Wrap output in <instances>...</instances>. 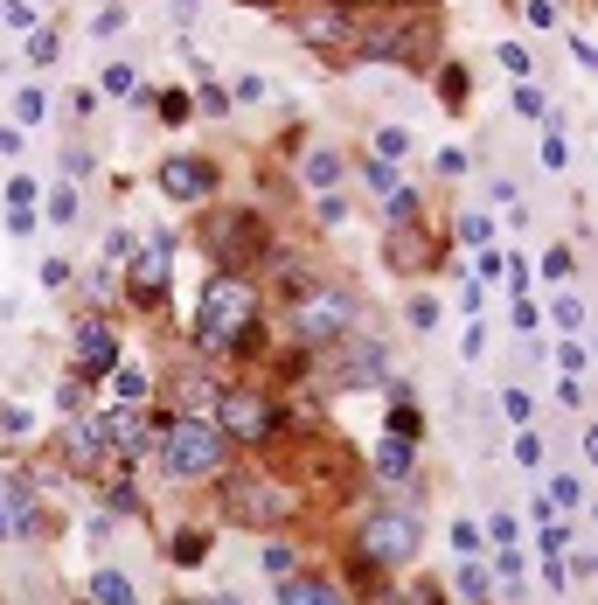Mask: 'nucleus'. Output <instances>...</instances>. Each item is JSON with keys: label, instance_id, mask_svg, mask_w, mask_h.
<instances>
[{"label": "nucleus", "instance_id": "f257e3e1", "mask_svg": "<svg viewBox=\"0 0 598 605\" xmlns=\"http://www.w3.org/2000/svg\"><path fill=\"white\" fill-rule=\"evenodd\" d=\"M258 327V293L244 272H216L202 286V306H195V341L202 348H237L244 334Z\"/></svg>", "mask_w": 598, "mask_h": 605}, {"label": "nucleus", "instance_id": "f03ea898", "mask_svg": "<svg viewBox=\"0 0 598 605\" xmlns=\"http://www.w3.org/2000/svg\"><path fill=\"white\" fill-rule=\"evenodd\" d=\"M355 327V293L341 279H306L293 293V334L306 348H327V341H348Z\"/></svg>", "mask_w": 598, "mask_h": 605}, {"label": "nucleus", "instance_id": "7ed1b4c3", "mask_svg": "<svg viewBox=\"0 0 598 605\" xmlns=\"http://www.w3.org/2000/svg\"><path fill=\"white\" fill-rule=\"evenodd\" d=\"M160 439H167L160 459H167L174 480H202V473H216L230 459V439H223L216 418H174V425H160Z\"/></svg>", "mask_w": 598, "mask_h": 605}, {"label": "nucleus", "instance_id": "20e7f679", "mask_svg": "<svg viewBox=\"0 0 598 605\" xmlns=\"http://www.w3.org/2000/svg\"><path fill=\"white\" fill-rule=\"evenodd\" d=\"M299 508L293 487H279V480H258V473H244V480H230L223 487V515L237 522V529H286Z\"/></svg>", "mask_w": 598, "mask_h": 605}, {"label": "nucleus", "instance_id": "39448f33", "mask_svg": "<svg viewBox=\"0 0 598 605\" xmlns=\"http://www.w3.org/2000/svg\"><path fill=\"white\" fill-rule=\"evenodd\" d=\"M418 543H425V522L411 515V508H376L362 529H355V557L362 564H404V557H418Z\"/></svg>", "mask_w": 598, "mask_h": 605}, {"label": "nucleus", "instance_id": "423d86ee", "mask_svg": "<svg viewBox=\"0 0 598 605\" xmlns=\"http://www.w3.org/2000/svg\"><path fill=\"white\" fill-rule=\"evenodd\" d=\"M293 35L306 49H320L327 63H348V56H355V21H348V7H334V0H306L293 14Z\"/></svg>", "mask_w": 598, "mask_h": 605}, {"label": "nucleus", "instance_id": "0eeeda50", "mask_svg": "<svg viewBox=\"0 0 598 605\" xmlns=\"http://www.w3.org/2000/svg\"><path fill=\"white\" fill-rule=\"evenodd\" d=\"M202 244H209V258H216V272H244L258 251H265V223L258 216H209L202 223Z\"/></svg>", "mask_w": 598, "mask_h": 605}, {"label": "nucleus", "instance_id": "6e6552de", "mask_svg": "<svg viewBox=\"0 0 598 605\" xmlns=\"http://www.w3.org/2000/svg\"><path fill=\"white\" fill-rule=\"evenodd\" d=\"M216 425H223V439H237V446H265V439L279 432V411H272L258 390H223Z\"/></svg>", "mask_w": 598, "mask_h": 605}, {"label": "nucleus", "instance_id": "1a4fd4ad", "mask_svg": "<svg viewBox=\"0 0 598 605\" xmlns=\"http://www.w3.org/2000/svg\"><path fill=\"white\" fill-rule=\"evenodd\" d=\"M160 188H167L174 202H202V195H216V167L195 160V153H188V160L174 153V160H160Z\"/></svg>", "mask_w": 598, "mask_h": 605}, {"label": "nucleus", "instance_id": "9d476101", "mask_svg": "<svg viewBox=\"0 0 598 605\" xmlns=\"http://www.w3.org/2000/svg\"><path fill=\"white\" fill-rule=\"evenodd\" d=\"M167 272H174V244H167V237L140 244V258H133V293H140V300H160V293H167Z\"/></svg>", "mask_w": 598, "mask_h": 605}, {"label": "nucleus", "instance_id": "9b49d317", "mask_svg": "<svg viewBox=\"0 0 598 605\" xmlns=\"http://www.w3.org/2000/svg\"><path fill=\"white\" fill-rule=\"evenodd\" d=\"M112 362H119V334H112L105 320H84V327H77V369H84V376H105Z\"/></svg>", "mask_w": 598, "mask_h": 605}, {"label": "nucleus", "instance_id": "f8f14e48", "mask_svg": "<svg viewBox=\"0 0 598 605\" xmlns=\"http://www.w3.org/2000/svg\"><path fill=\"white\" fill-rule=\"evenodd\" d=\"M56 459H63L70 473H91V466L105 459V432H98V425H77V418H70V425H63V446H56Z\"/></svg>", "mask_w": 598, "mask_h": 605}, {"label": "nucleus", "instance_id": "ddd939ff", "mask_svg": "<svg viewBox=\"0 0 598 605\" xmlns=\"http://www.w3.org/2000/svg\"><path fill=\"white\" fill-rule=\"evenodd\" d=\"M383 251H390V265H397V272H425V265H432V237H425L418 223H397Z\"/></svg>", "mask_w": 598, "mask_h": 605}, {"label": "nucleus", "instance_id": "4468645a", "mask_svg": "<svg viewBox=\"0 0 598 605\" xmlns=\"http://www.w3.org/2000/svg\"><path fill=\"white\" fill-rule=\"evenodd\" d=\"M98 432H105V453H147V418H133V411H126V404H119V418H105V425H98Z\"/></svg>", "mask_w": 598, "mask_h": 605}, {"label": "nucleus", "instance_id": "2eb2a0df", "mask_svg": "<svg viewBox=\"0 0 598 605\" xmlns=\"http://www.w3.org/2000/svg\"><path fill=\"white\" fill-rule=\"evenodd\" d=\"M411 466H418V446H411V439H383V446H376V473H383V480H411Z\"/></svg>", "mask_w": 598, "mask_h": 605}, {"label": "nucleus", "instance_id": "dca6fc26", "mask_svg": "<svg viewBox=\"0 0 598 605\" xmlns=\"http://www.w3.org/2000/svg\"><path fill=\"white\" fill-rule=\"evenodd\" d=\"M279 605H334V585H320V578H279Z\"/></svg>", "mask_w": 598, "mask_h": 605}, {"label": "nucleus", "instance_id": "f3484780", "mask_svg": "<svg viewBox=\"0 0 598 605\" xmlns=\"http://www.w3.org/2000/svg\"><path fill=\"white\" fill-rule=\"evenodd\" d=\"M341 174H348V167H341V153H334V147H313V153H306V181H313L320 195H327Z\"/></svg>", "mask_w": 598, "mask_h": 605}, {"label": "nucleus", "instance_id": "a211bd4d", "mask_svg": "<svg viewBox=\"0 0 598 605\" xmlns=\"http://www.w3.org/2000/svg\"><path fill=\"white\" fill-rule=\"evenodd\" d=\"M105 390H112L119 404H140V397H147V376L126 369V362H112V369H105Z\"/></svg>", "mask_w": 598, "mask_h": 605}, {"label": "nucleus", "instance_id": "6ab92c4d", "mask_svg": "<svg viewBox=\"0 0 598 605\" xmlns=\"http://www.w3.org/2000/svg\"><path fill=\"white\" fill-rule=\"evenodd\" d=\"M91 605H133L126 571H98V578H91Z\"/></svg>", "mask_w": 598, "mask_h": 605}, {"label": "nucleus", "instance_id": "aec40b11", "mask_svg": "<svg viewBox=\"0 0 598 605\" xmlns=\"http://www.w3.org/2000/svg\"><path fill=\"white\" fill-rule=\"evenodd\" d=\"M418 432H425V418L411 411V397H404V404H390V439H411V446H418Z\"/></svg>", "mask_w": 598, "mask_h": 605}, {"label": "nucleus", "instance_id": "412c9836", "mask_svg": "<svg viewBox=\"0 0 598 605\" xmlns=\"http://www.w3.org/2000/svg\"><path fill=\"white\" fill-rule=\"evenodd\" d=\"M160 119H167V126L195 119V98H188V91H160Z\"/></svg>", "mask_w": 598, "mask_h": 605}, {"label": "nucleus", "instance_id": "4be33fe9", "mask_svg": "<svg viewBox=\"0 0 598 605\" xmlns=\"http://www.w3.org/2000/svg\"><path fill=\"white\" fill-rule=\"evenodd\" d=\"M578 501H585V480L557 473V480H550V508H578Z\"/></svg>", "mask_w": 598, "mask_h": 605}, {"label": "nucleus", "instance_id": "5701e85b", "mask_svg": "<svg viewBox=\"0 0 598 605\" xmlns=\"http://www.w3.org/2000/svg\"><path fill=\"white\" fill-rule=\"evenodd\" d=\"M202 550H209L202 529H181V536H174V564H202Z\"/></svg>", "mask_w": 598, "mask_h": 605}, {"label": "nucleus", "instance_id": "b1692460", "mask_svg": "<svg viewBox=\"0 0 598 605\" xmlns=\"http://www.w3.org/2000/svg\"><path fill=\"white\" fill-rule=\"evenodd\" d=\"M439 91H446V105H466V91H473V77L452 63V70H439Z\"/></svg>", "mask_w": 598, "mask_h": 605}, {"label": "nucleus", "instance_id": "393cba45", "mask_svg": "<svg viewBox=\"0 0 598 605\" xmlns=\"http://www.w3.org/2000/svg\"><path fill=\"white\" fill-rule=\"evenodd\" d=\"M397 153H411V133L404 126H383L376 133V160H397Z\"/></svg>", "mask_w": 598, "mask_h": 605}, {"label": "nucleus", "instance_id": "a878e982", "mask_svg": "<svg viewBox=\"0 0 598 605\" xmlns=\"http://www.w3.org/2000/svg\"><path fill=\"white\" fill-rule=\"evenodd\" d=\"M7 230H14V237H35V230H42V216H35L28 202H7Z\"/></svg>", "mask_w": 598, "mask_h": 605}, {"label": "nucleus", "instance_id": "bb28decb", "mask_svg": "<svg viewBox=\"0 0 598 605\" xmlns=\"http://www.w3.org/2000/svg\"><path fill=\"white\" fill-rule=\"evenodd\" d=\"M265 571H272V578H293V571H299V557L286 550V543H265Z\"/></svg>", "mask_w": 598, "mask_h": 605}, {"label": "nucleus", "instance_id": "cd10ccee", "mask_svg": "<svg viewBox=\"0 0 598 605\" xmlns=\"http://www.w3.org/2000/svg\"><path fill=\"white\" fill-rule=\"evenodd\" d=\"M56 49H63V42H56V28H35V42H28V63H56Z\"/></svg>", "mask_w": 598, "mask_h": 605}, {"label": "nucleus", "instance_id": "c85d7f7f", "mask_svg": "<svg viewBox=\"0 0 598 605\" xmlns=\"http://www.w3.org/2000/svg\"><path fill=\"white\" fill-rule=\"evenodd\" d=\"M195 112H209V119H223V112H230V91H223V84H202V98H195Z\"/></svg>", "mask_w": 598, "mask_h": 605}, {"label": "nucleus", "instance_id": "c756f323", "mask_svg": "<svg viewBox=\"0 0 598 605\" xmlns=\"http://www.w3.org/2000/svg\"><path fill=\"white\" fill-rule=\"evenodd\" d=\"M550 313H557L564 327H585V300H578V293H557V306H550Z\"/></svg>", "mask_w": 598, "mask_h": 605}, {"label": "nucleus", "instance_id": "7c9ffc66", "mask_svg": "<svg viewBox=\"0 0 598 605\" xmlns=\"http://www.w3.org/2000/svg\"><path fill=\"white\" fill-rule=\"evenodd\" d=\"M501 70L522 84V77H529V49H522V42H508V49H501Z\"/></svg>", "mask_w": 598, "mask_h": 605}, {"label": "nucleus", "instance_id": "2f4dec72", "mask_svg": "<svg viewBox=\"0 0 598 605\" xmlns=\"http://www.w3.org/2000/svg\"><path fill=\"white\" fill-rule=\"evenodd\" d=\"M42 112H49V105H42V91H21V98H14V119H21V126H35Z\"/></svg>", "mask_w": 598, "mask_h": 605}, {"label": "nucleus", "instance_id": "473e14b6", "mask_svg": "<svg viewBox=\"0 0 598 605\" xmlns=\"http://www.w3.org/2000/svg\"><path fill=\"white\" fill-rule=\"evenodd\" d=\"M49 223H77V195H70V188L49 195Z\"/></svg>", "mask_w": 598, "mask_h": 605}, {"label": "nucleus", "instance_id": "72a5a7b5", "mask_svg": "<svg viewBox=\"0 0 598 605\" xmlns=\"http://www.w3.org/2000/svg\"><path fill=\"white\" fill-rule=\"evenodd\" d=\"M320 223H327V230H341V223H348V202H341V195H334V188H327V195H320Z\"/></svg>", "mask_w": 598, "mask_h": 605}, {"label": "nucleus", "instance_id": "f704fd0d", "mask_svg": "<svg viewBox=\"0 0 598 605\" xmlns=\"http://www.w3.org/2000/svg\"><path fill=\"white\" fill-rule=\"evenodd\" d=\"M459 237H466V244H487V237H494V216H459Z\"/></svg>", "mask_w": 598, "mask_h": 605}, {"label": "nucleus", "instance_id": "c9c22d12", "mask_svg": "<svg viewBox=\"0 0 598 605\" xmlns=\"http://www.w3.org/2000/svg\"><path fill=\"white\" fill-rule=\"evenodd\" d=\"M126 258H133V237H126V230H119V237H112V244H105V279H112V272H119V265H126Z\"/></svg>", "mask_w": 598, "mask_h": 605}, {"label": "nucleus", "instance_id": "e433bc0d", "mask_svg": "<svg viewBox=\"0 0 598 605\" xmlns=\"http://www.w3.org/2000/svg\"><path fill=\"white\" fill-rule=\"evenodd\" d=\"M105 508H112V515H140V508H147V501H140V494H133V487H112V494H105Z\"/></svg>", "mask_w": 598, "mask_h": 605}, {"label": "nucleus", "instance_id": "4c0bfd02", "mask_svg": "<svg viewBox=\"0 0 598 605\" xmlns=\"http://www.w3.org/2000/svg\"><path fill=\"white\" fill-rule=\"evenodd\" d=\"M543 160H550V167H564V160H571V147H564V126H550V133H543Z\"/></svg>", "mask_w": 598, "mask_h": 605}, {"label": "nucleus", "instance_id": "58836bf2", "mask_svg": "<svg viewBox=\"0 0 598 605\" xmlns=\"http://www.w3.org/2000/svg\"><path fill=\"white\" fill-rule=\"evenodd\" d=\"M133 84H140V77H133V63H112V70H105V91H119V98H126Z\"/></svg>", "mask_w": 598, "mask_h": 605}, {"label": "nucleus", "instance_id": "ea45409f", "mask_svg": "<svg viewBox=\"0 0 598 605\" xmlns=\"http://www.w3.org/2000/svg\"><path fill=\"white\" fill-rule=\"evenodd\" d=\"M369 188L390 195V188H397V167H390V160H369Z\"/></svg>", "mask_w": 598, "mask_h": 605}, {"label": "nucleus", "instance_id": "a19ab883", "mask_svg": "<svg viewBox=\"0 0 598 605\" xmlns=\"http://www.w3.org/2000/svg\"><path fill=\"white\" fill-rule=\"evenodd\" d=\"M452 550H459V557H480V529L459 522V529H452Z\"/></svg>", "mask_w": 598, "mask_h": 605}, {"label": "nucleus", "instance_id": "79ce46f5", "mask_svg": "<svg viewBox=\"0 0 598 605\" xmlns=\"http://www.w3.org/2000/svg\"><path fill=\"white\" fill-rule=\"evenodd\" d=\"M411 327H439V300L418 293V300H411Z\"/></svg>", "mask_w": 598, "mask_h": 605}, {"label": "nucleus", "instance_id": "37998d69", "mask_svg": "<svg viewBox=\"0 0 598 605\" xmlns=\"http://www.w3.org/2000/svg\"><path fill=\"white\" fill-rule=\"evenodd\" d=\"M0 14H7V28H35V7H28V0H7Z\"/></svg>", "mask_w": 598, "mask_h": 605}, {"label": "nucleus", "instance_id": "c03bdc74", "mask_svg": "<svg viewBox=\"0 0 598 605\" xmlns=\"http://www.w3.org/2000/svg\"><path fill=\"white\" fill-rule=\"evenodd\" d=\"M543 279H571V251H564V244L543 258Z\"/></svg>", "mask_w": 598, "mask_h": 605}, {"label": "nucleus", "instance_id": "a18cd8bd", "mask_svg": "<svg viewBox=\"0 0 598 605\" xmlns=\"http://www.w3.org/2000/svg\"><path fill=\"white\" fill-rule=\"evenodd\" d=\"M557 362H564V376H585V348H578V341H564Z\"/></svg>", "mask_w": 598, "mask_h": 605}, {"label": "nucleus", "instance_id": "49530a36", "mask_svg": "<svg viewBox=\"0 0 598 605\" xmlns=\"http://www.w3.org/2000/svg\"><path fill=\"white\" fill-rule=\"evenodd\" d=\"M77 404H84V376H77V383H63V390H56V411H63V418H70V411H77Z\"/></svg>", "mask_w": 598, "mask_h": 605}, {"label": "nucleus", "instance_id": "de8ad7c7", "mask_svg": "<svg viewBox=\"0 0 598 605\" xmlns=\"http://www.w3.org/2000/svg\"><path fill=\"white\" fill-rule=\"evenodd\" d=\"M515 459H522V466H536V459H543V439H536V432H522V439H515Z\"/></svg>", "mask_w": 598, "mask_h": 605}, {"label": "nucleus", "instance_id": "09e8293b", "mask_svg": "<svg viewBox=\"0 0 598 605\" xmlns=\"http://www.w3.org/2000/svg\"><path fill=\"white\" fill-rule=\"evenodd\" d=\"M411 605H446V592H439L432 578H418V585H411Z\"/></svg>", "mask_w": 598, "mask_h": 605}, {"label": "nucleus", "instance_id": "8fccbe9b", "mask_svg": "<svg viewBox=\"0 0 598 605\" xmlns=\"http://www.w3.org/2000/svg\"><path fill=\"white\" fill-rule=\"evenodd\" d=\"M515 112H522V119H543V98H536V91L522 84V91H515Z\"/></svg>", "mask_w": 598, "mask_h": 605}, {"label": "nucleus", "instance_id": "3c124183", "mask_svg": "<svg viewBox=\"0 0 598 605\" xmlns=\"http://www.w3.org/2000/svg\"><path fill=\"white\" fill-rule=\"evenodd\" d=\"M487 536H494V543H515L522 529H515V515H494V522H487Z\"/></svg>", "mask_w": 598, "mask_h": 605}, {"label": "nucleus", "instance_id": "603ef678", "mask_svg": "<svg viewBox=\"0 0 598 605\" xmlns=\"http://www.w3.org/2000/svg\"><path fill=\"white\" fill-rule=\"evenodd\" d=\"M439 174H452V181H459V174H466V153L446 147V153H439Z\"/></svg>", "mask_w": 598, "mask_h": 605}, {"label": "nucleus", "instance_id": "864d4df0", "mask_svg": "<svg viewBox=\"0 0 598 605\" xmlns=\"http://www.w3.org/2000/svg\"><path fill=\"white\" fill-rule=\"evenodd\" d=\"M376 7H418V0H376Z\"/></svg>", "mask_w": 598, "mask_h": 605}, {"label": "nucleus", "instance_id": "5fc2aeb1", "mask_svg": "<svg viewBox=\"0 0 598 605\" xmlns=\"http://www.w3.org/2000/svg\"><path fill=\"white\" fill-rule=\"evenodd\" d=\"M244 7H272V0H244Z\"/></svg>", "mask_w": 598, "mask_h": 605}, {"label": "nucleus", "instance_id": "6e6d98bb", "mask_svg": "<svg viewBox=\"0 0 598 605\" xmlns=\"http://www.w3.org/2000/svg\"><path fill=\"white\" fill-rule=\"evenodd\" d=\"M216 605H237V599H216Z\"/></svg>", "mask_w": 598, "mask_h": 605}]
</instances>
